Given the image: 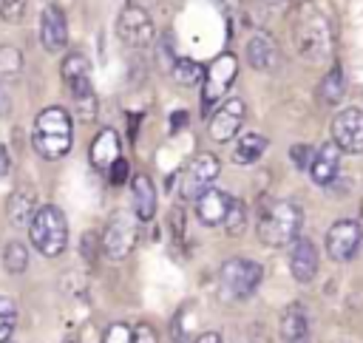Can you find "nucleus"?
Returning a JSON list of instances; mask_svg holds the SVG:
<instances>
[{"label": "nucleus", "instance_id": "obj_1", "mask_svg": "<svg viewBox=\"0 0 363 343\" xmlns=\"http://www.w3.org/2000/svg\"><path fill=\"white\" fill-rule=\"evenodd\" d=\"M71 142H74V122L68 116L65 108L60 105H48L37 113L34 119V130H31V145L34 150L54 162V159H62L68 150H71Z\"/></svg>", "mask_w": 363, "mask_h": 343}, {"label": "nucleus", "instance_id": "obj_2", "mask_svg": "<svg viewBox=\"0 0 363 343\" xmlns=\"http://www.w3.org/2000/svg\"><path fill=\"white\" fill-rule=\"evenodd\" d=\"M301 224H303V213L295 201H286V198H278V201H267L261 210H258V224H255V232H258V241L264 247H289L298 232H301Z\"/></svg>", "mask_w": 363, "mask_h": 343}, {"label": "nucleus", "instance_id": "obj_3", "mask_svg": "<svg viewBox=\"0 0 363 343\" xmlns=\"http://www.w3.org/2000/svg\"><path fill=\"white\" fill-rule=\"evenodd\" d=\"M295 48L306 62H326L332 54V23L329 14L318 6H309L301 11L295 23Z\"/></svg>", "mask_w": 363, "mask_h": 343}, {"label": "nucleus", "instance_id": "obj_4", "mask_svg": "<svg viewBox=\"0 0 363 343\" xmlns=\"http://www.w3.org/2000/svg\"><path fill=\"white\" fill-rule=\"evenodd\" d=\"M28 238L34 249L45 258H57L68 244V218L57 204L37 207L34 218L28 221Z\"/></svg>", "mask_w": 363, "mask_h": 343}, {"label": "nucleus", "instance_id": "obj_5", "mask_svg": "<svg viewBox=\"0 0 363 343\" xmlns=\"http://www.w3.org/2000/svg\"><path fill=\"white\" fill-rule=\"evenodd\" d=\"M62 82L77 105V113L82 122H94L96 119V94H94V85H91V65L85 60V54L79 51H71L62 57Z\"/></svg>", "mask_w": 363, "mask_h": 343}, {"label": "nucleus", "instance_id": "obj_6", "mask_svg": "<svg viewBox=\"0 0 363 343\" xmlns=\"http://www.w3.org/2000/svg\"><path fill=\"white\" fill-rule=\"evenodd\" d=\"M218 278H221L224 292H230L233 298H241L244 300V298H250L261 286L264 266L258 261H252V258H230V261L221 264Z\"/></svg>", "mask_w": 363, "mask_h": 343}, {"label": "nucleus", "instance_id": "obj_7", "mask_svg": "<svg viewBox=\"0 0 363 343\" xmlns=\"http://www.w3.org/2000/svg\"><path fill=\"white\" fill-rule=\"evenodd\" d=\"M235 74H238V60H235V54H230V51L218 54V57L204 68V79H201V108H204V113H210L213 105L227 94V88L233 85Z\"/></svg>", "mask_w": 363, "mask_h": 343}, {"label": "nucleus", "instance_id": "obj_8", "mask_svg": "<svg viewBox=\"0 0 363 343\" xmlns=\"http://www.w3.org/2000/svg\"><path fill=\"white\" fill-rule=\"evenodd\" d=\"M218 170H221L218 156H213V153H207V150L196 153V156L190 159V164L184 167V173H182V196H184L187 201H196L204 190L213 187V181L218 179Z\"/></svg>", "mask_w": 363, "mask_h": 343}, {"label": "nucleus", "instance_id": "obj_9", "mask_svg": "<svg viewBox=\"0 0 363 343\" xmlns=\"http://www.w3.org/2000/svg\"><path fill=\"white\" fill-rule=\"evenodd\" d=\"M136 238H139V227H136V218L128 215V213H116L111 215L105 232H102V252L113 261H122L125 255H130V249L136 247Z\"/></svg>", "mask_w": 363, "mask_h": 343}, {"label": "nucleus", "instance_id": "obj_10", "mask_svg": "<svg viewBox=\"0 0 363 343\" xmlns=\"http://www.w3.org/2000/svg\"><path fill=\"white\" fill-rule=\"evenodd\" d=\"M360 224L352 221V218H337L329 230H326V252L332 261L343 264V261H352L360 249Z\"/></svg>", "mask_w": 363, "mask_h": 343}, {"label": "nucleus", "instance_id": "obj_11", "mask_svg": "<svg viewBox=\"0 0 363 343\" xmlns=\"http://www.w3.org/2000/svg\"><path fill=\"white\" fill-rule=\"evenodd\" d=\"M244 113H247L244 99H238V96L224 99V102L210 113V119H207L210 139H216V142H230V139L241 130V125H244Z\"/></svg>", "mask_w": 363, "mask_h": 343}, {"label": "nucleus", "instance_id": "obj_12", "mask_svg": "<svg viewBox=\"0 0 363 343\" xmlns=\"http://www.w3.org/2000/svg\"><path fill=\"white\" fill-rule=\"evenodd\" d=\"M116 34L122 43L133 45V48H142L153 40V20L145 9L139 6H125L116 17Z\"/></svg>", "mask_w": 363, "mask_h": 343}, {"label": "nucleus", "instance_id": "obj_13", "mask_svg": "<svg viewBox=\"0 0 363 343\" xmlns=\"http://www.w3.org/2000/svg\"><path fill=\"white\" fill-rule=\"evenodd\" d=\"M332 142L343 153H363V111L343 108L332 119Z\"/></svg>", "mask_w": 363, "mask_h": 343}, {"label": "nucleus", "instance_id": "obj_14", "mask_svg": "<svg viewBox=\"0 0 363 343\" xmlns=\"http://www.w3.org/2000/svg\"><path fill=\"white\" fill-rule=\"evenodd\" d=\"M40 43L48 54H60L65 45H68V20H65V11L54 3H48L43 9V17H40Z\"/></svg>", "mask_w": 363, "mask_h": 343}, {"label": "nucleus", "instance_id": "obj_15", "mask_svg": "<svg viewBox=\"0 0 363 343\" xmlns=\"http://www.w3.org/2000/svg\"><path fill=\"white\" fill-rule=\"evenodd\" d=\"M289 272L298 283H312L318 275V249L309 238H295L289 244Z\"/></svg>", "mask_w": 363, "mask_h": 343}, {"label": "nucleus", "instance_id": "obj_16", "mask_svg": "<svg viewBox=\"0 0 363 343\" xmlns=\"http://www.w3.org/2000/svg\"><path fill=\"white\" fill-rule=\"evenodd\" d=\"M230 204H233V196H230V193H224V190H218V187H210V190H204V193L196 198V215H199L201 224L216 227V224H224Z\"/></svg>", "mask_w": 363, "mask_h": 343}, {"label": "nucleus", "instance_id": "obj_17", "mask_svg": "<svg viewBox=\"0 0 363 343\" xmlns=\"http://www.w3.org/2000/svg\"><path fill=\"white\" fill-rule=\"evenodd\" d=\"M88 156H91V164H94L96 170L108 173V167H111V164H113V162L122 156V142H119V133H116L113 128H102V130L94 136Z\"/></svg>", "mask_w": 363, "mask_h": 343}, {"label": "nucleus", "instance_id": "obj_18", "mask_svg": "<svg viewBox=\"0 0 363 343\" xmlns=\"http://www.w3.org/2000/svg\"><path fill=\"white\" fill-rule=\"evenodd\" d=\"M340 153H343V150H340L335 142H326V145H320V147L315 150V159H312V164H309V176H312L315 184L326 187V184L335 181V176H337V170H340Z\"/></svg>", "mask_w": 363, "mask_h": 343}, {"label": "nucleus", "instance_id": "obj_19", "mask_svg": "<svg viewBox=\"0 0 363 343\" xmlns=\"http://www.w3.org/2000/svg\"><path fill=\"white\" fill-rule=\"evenodd\" d=\"M281 343H309V312L298 300L281 315Z\"/></svg>", "mask_w": 363, "mask_h": 343}, {"label": "nucleus", "instance_id": "obj_20", "mask_svg": "<svg viewBox=\"0 0 363 343\" xmlns=\"http://www.w3.org/2000/svg\"><path fill=\"white\" fill-rule=\"evenodd\" d=\"M247 62L255 71H272L278 65V43L267 31H255L247 43Z\"/></svg>", "mask_w": 363, "mask_h": 343}, {"label": "nucleus", "instance_id": "obj_21", "mask_svg": "<svg viewBox=\"0 0 363 343\" xmlns=\"http://www.w3.org/2000/svg\"><path fill=\"white\" fill-rule=\"evenodd\" d=\"M130 193H133V213H136V218L139 221H150L156 215V187H153V181L145 173H139L130 181Z\"/></svg>", "mask_w": 363, "mask_h": 343}, {"label": "nucleus", "instance_id": "obj_22", "mask_svg": "<svg viewBox=\"0 0 363 343\" xmlns=\"http://www.w3.org/2000/svg\"><path fill=\"white\" fill-rule=\"evenodd\" d=\"M6 213L11 218L14 227H26L34 213H37V193L28 190V187H17L11 196H9V204H6Z\"/></svg>", "mask_w": 363, "mask_h": 343}, {"label": "nucleus", "instance_id": "obj_23", "mask_svg": "<svg viewBox=\"0 0 363 343\" xmlns=\"http://www.w3.org/2000/svg\"><path fill=\"white\" fill-rule=\"evenodd\" d=\"M267 150V139L261 133H241L238 145L233 150V162L235 164H252L261 159V153Z\"/></svg>", "mask_w": 363, "mask_h": 343}, {"label": "nucleus", "instance_id": "obj_24", "mask_svg": "<svg viewBox=\"0 0 363 343\" xmlns=\"http://www.w3.org/2000/svg\"><path fill=\"white\" fill-rule=\"evenodd\" d=\"M318 94H320V102H323V105H337V102L343 99V94H346V82H343V71H340L337 65H332L329 74L320 79Z\"/></svg>", "mask_w": 363, "mask_h": 343}, {"label": "nucleus", "instance_id": "obj_25", "mask_svg": "<svg viewBox=\"0 0 363 343\" xmlns=\"http://www.w3.org/2000/svg\"><path fill=\"white\" fill-rule=\"evenodd\" d=\"M3 266H6L9 275L26 272V266H28V249H26L20 241H9V244L3 247Z\"/></svg>", "mask_w": 363, "mask_h": 343}, {"label": "nucleus", "instance_id": "obj_26", "mask_svg": "<svg viewBox=\"0 0 363 343\" xmlns=\"http://www.w3.org/2000/svg\"><path fill=\"white\" fill-rule=\"evenodd\" d=\"M170 74H173V79H176L179 85H193V82L204 79V68H201L196 60H190V57L176 60L173 68H170Z\"/></svg>", "mask_w": 363, "mask_h": 343}, {"label": "nucleus", "instance_id": "obj_27", "mask_svg": "<svg viewBox=\"0 0 363 343\" xmlns=\"http://www.w3.org/2000/svg\"><path fill=\"white\" fill-rule=\"evenodd\" d=\"M244 227H247V207L238 198H233V204L227 210V218H224V232L227 235H241Z\"/></svg>", "mask_w": 363, "mask_h": 343}, {"label": "nucleus", "instance_id": "obj_28", "mask_svg": "<svg viewBox=\"0 0 363 343\" xmlns=\"http://www.w3.org/2000/svg\"><path fill=\"white\" fill-rule=\"evenodd\" d=\"M23 68V54L14 45H0V79L20 74Z\"/></svg>", "mask_w": 363, "mask_h": 343}, {"label": "nucleus", "instance_id": "obj_29", "mask_svg": "<svg viewBox=\"0 0 363 343\" xmlns=\"http://www.w3.org/2000/svg\"><path fill=\"white\" fill-rule=\"evenodd\" d=\"M14 326H17V306L0 295V343H9Z\"/></svg>", "mask_w": 363, "mask_h": 343}, {"label": "nucleus", "instance_id": "obj_30", "mask_svg": "<svg viewBox=\"0 0 363 343\" xmlns=\"http://www.w3.org/2000/svg\"><path fill=\"white\" fill-rule=\"evenodd\" d=\"M102 343H133V326H128V323H111L105 329Z\"/></svg>", "mask_w": 363, "mask_h": 343}, {"label": "nucleus", "instance_id": "obj_31", "mask_svg": "<svg viewBox=\"0 0 363 343\" xmlns=\"http://www.w3.org/2000/svg\"><path fill=\"white\" fill-rule=\"evenodd\" d=\"M26 14V0H0V17L6 23H20Z\"/></svg>", "mask_w": 363, "mask_h": 343}, {"label": "nucleus", "instance_id": "obj_32", "mask_svg": "<svg viewBox=\"0 0 363 343\" xmlns=\"http://www.w3.org/2000/svg\"><path fill=\"white\" fill-rule=\"evenodd\" d=\"M128 176H130V164H128V159L125 156H119L111 167H108V179H111V184H125L128 181Z\"/></svg>", "mask_w": 363, "mask_h": 343}, {"label": "nucleus", "instance_id": "obj_33", "mask_svg": "<svg viewBox=\"0 0 363 343\" xmlns=\"http://www.w3.org/2000/svg\"><path fill=\"white\" fill-rule=\"evenodd\" d=\"M289 156H292V162H295L298 170H306V167L312 164V159H315V150H312L309 145H295V147L289 150Z\"/></svg>", "mask_w": 363, "mask_h": 343}, {"label": "nucleus", "instance_id": "obj_34", "mask_svg": "<svg viewBox=\"0 0 363 343\" xmlns=\"http://www.w3.org/2000/svg\"><path fill=\"white\" fill-rule=\"evenodd\" d=\"M133 343H159V334L147 320H142L133 326Z\"/></svg>", "mask_w": 363, "mask_h": 343}, {"label": "nucleus", "instance_id": "obj_35", "mask_svg": "<svg viewBox=\"0 0 363 343\" xmlns=\"http://www.w3.org/2000/svg\"><path fill=\"white\" fill-rule=\"evenodd\" d=\"M9 170H11V159H9V150L0 145V179L9 176Z\"/></svg>", "mask_w": 363, "mask_h": 343}, {"label": "nucleus", "instance_id": "obj_36", "mask_svg": "<svg viewBox=\"0 0 363 343\" xmlns=\"http://www.w3.org/2000/svg\"><path fill=\"white\" fill-rule=\"evenodd\" d=\"M193 343H221V334L218 332H201Z\"/></svg>", "mask_w": 363, "mask_h": 343}, {"label": "nucleus", "instance_id": "obj_37", "mask_svg": "<svg viewBox=\"0 0 363 343\" xmlns=\"http://www.w3.org/2000/svg\"><path fill=\"white\" fill-rule=\"evenodd\" d=\"M187 122V113L184 111H179V113H173V122H170V130H176V128H182Z\"/></svg>", "mask_w": 363, "mask_h": 343}, {"label": "nucleus", "instance_id": "obj_38", "mask_svg": "<svg viewBox=\"0 0 363 343\" xmlns=\"http://www.w3.org/2000/svg\"><path fill=\"white\" fill-rule=\"evenodd\" d=\"M218 3H221V6H224V9H235V6H238V3H241V0H218Z\"/></svg>", "mask_w": 363, "mask_h": 343}, {"label": "nucleus", "instance_id": "obj_39", "mask_svg": "<svg viewBox=\"0 0 363 343\" xmlns=\"http://www.w3.org/2000/svg\"><path fill=\"white\" fill-rule=\"evenodd\" d=\"M357 224H360V232H363V204H360V218H357Z\"/></svg>", "mask_w": 363, "mask_h": 343}, {"label": "nucleus", "instance_id": "obj_40", "mask_svg": "<svg viewBox=\"0 0 363 343\" xmlns=\"http://www.w3.org/2000/svg\"><path fill=\"white\" fill-rule=\"evenodd\" d=\"M267 3H281V0H267Z\"/></svg>", "mask_w": 363, "mask_h": 343}]
</instances>
